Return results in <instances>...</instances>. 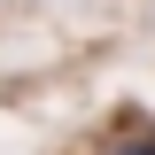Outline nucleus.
<instances>
[{
	"instance_id": "obj_1",
	"label": "nucleus",
	"mask_w": 155,
	"mask_h": 155,
	"mask_svg": "<svg viewBox=\"0 0 155 155\" xmlns=\"http://www.w3.org/2000/svg\"><path fill=\"white\" fill-rule=\"evenodd\" d=\"M116 155H155V140H124V147H116Z\"/></svg>"
}]
</instances>
